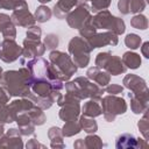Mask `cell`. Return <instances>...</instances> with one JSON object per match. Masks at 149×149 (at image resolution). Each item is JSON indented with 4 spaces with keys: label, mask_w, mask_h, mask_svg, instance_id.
<instances>
[{
    "label": "cell",
    "mask_w": 149,
    "mask_h": 149,
    "mask_svg": "<svg viewBox=\"0 0 149 149\" xmlns=\"http://www.w3.org/2000/svg\"><path fill=\"white\" fill-rule=\"evenodd\" d=\"M34 78L29 69L21 68L19 70H8L2 73L0 83L9 94V97L28 98L30 94V85Z\"/></svg>",
    "instance_id": "6da1fadb"
},
{
    "label": "cell",
    "mask_w": 149,
    "mask_h": 149,
    "mask_svg": "<svg viewBox=\"0 0 149 149\" xmlns=\"http://www.w3.org/2000/svg\"><path fill=\"white\" fill-rule=\"evenodd\" d=\"M66 93L72 97L83 100V99H94L101 100L102 93L105 88L99 86L98 84H93L87 77H77L74 80H68L65 83Z\"/></svg>",
    "instance_id": "7a4b0ae2"
},
{
    "label": "cell",
    "mask_w": 149,
    "mask_h": 149,
    "mask_svg": "<svg viewBox=\"0 0 149 149\" xmlns=\"http://www.w3.org/2000/svg\"><path fill=\"white\" fill-rule=\"evenodd\" d=\"M50 61V68L55 77L63 83L70 80V78L77 72V66L73 63L70 55L58 51V50H51L49 55Z\"/></svg>",
    "instance_id": "3957f363"
},
{
    "label": "cell",
    "mask_w": 149,
    "mask_h": 149,
    "mask_svg": "<svg viewBox=\"0 0 149 149\" xmlns=\"http://www.w3.org/2000/svg\"><path fill=\"white\" fill-rule=\"evenodd\" d=\"M91 23L93 27L98 29H106L108 31H112L116 35H121L126 30L125 21L118 16L112 15V13L107 9L97 12L94 16L91 17Z\"/></svg>",
    "instance_id": "277c9868"
},
{
    "label": "cell",
    "mask_w": 149,
    "mask_h": 149,
    "mask_svg": "<svg viewBox=\"0 0 149 149\" xmlns=\"http://www.w3.org/2000/svg\"><path fill=\"white\" fill-rule=\"evenodd\" d=\"M68 51L72 56V61L77 68H86L90 63V52L92 51L90 44L81 36H74L70 40Z\"/></svg>",
    "instance_id": "5b68a950"
},
{
    "label": "cell",
    "mask_w": 149,
    "mask_h": 149,
    "mask_svg": "<svg viewBox=\"0 0 149 149\" xmlns=\"http://www.w3.org/2000/svg\"><path fill=\"white\" fill-rule=\"evenodd\" d=\"M100 105L102 108L104 118L107 122H113L118 115L126 113L128 108L126 100L114 94H108L100 100Z\"/></svg>",
    "instance_id": "8992f818"
},
{
    "label": "cell",
    "mask_w": 149,
    "mask_h": 149,
    "mask_svg": "<svg viewBox=\"0 0 149 149\" xmlns=\"http://www.w3.org/2000/svg\"><path fill=\"white\" fill-rule=\"evenodd\" d=\"M20 62L22 65H26L29 69L34 79H47L50 81H58L59 80L52 73L51 68H50V62H48L43 57H35V58H31L27 62L22 57L20 59Z\"/></svg>",
    "instance_id": "52a82bcc"
},
{
    "label": "cell",
    "mask_w": 149,
    "mask_h": 149,
    "mask_svg": "<svg viewBox=\"0 0 149 149\" xmlns=\"http://www.w3.org/2000/svg\"><path fill=\"white\" fill-rule=\"evenodd\" d=\"M95 66L105 70L111 76H119L127 71L122 59L111 52H99L95 57Z\"/></svg>",
    "instance_id": "ba28073f"
},
{
    "label": "cell",
    "mask_w": 149,
    "mask_h": 149,
    "mask_svg": "<svg viewBox=\"0 0 149 149\" xmlns=\"http://www.w3.org/2000/svg\"><path fill=\"white\" fill-rule=\"evenodd\" d=\"M79 99L72 97L69 93L62 94L56 104L61 107L58 116L61 120H63L64 122L70 121V120H74L78 119L79 114H80V104H79Z\"/></svg>",
    "instance_id": "9c48e42d"
},
{
    "label": "cell",
    "mask_w": 149,
    "mask_h": 149,
    "mask_svg": "<svg viewBox=\"0 0 149 149\" xmlns=\"http://www.w3.org/2000/svg\"><path fill=\"white\" fill-rule=\"evenodd\" d=\"M10 19H12V21L15 26L23 27V28H29L30 26H34L35 22H36L34 15L29 12L28 3L26 2V0L16 9L13 10V13L10 15Z\"/></svg>",
    "instance_id": "30bf717a"
},
{
    "label": "cell",
    "mask_w": 149,
    "mask_h": 149,
    "mask_svg": "<svg viewBox=\"0 0 149 149\" xmlns=\"http://www.w3.org/2000/svg\"><path fill=\"white\" fill-rule=\"evenodd\" d=\"M22 55V47H20L13 38H3L1 41V61L5 63H13Z\"/></svg>",
    "instance_id": "8fae6325"
},
{
    "label": "cell",
    "mask_w": 149,
    "mask_h": 149,
    "mask_svg": "<svg viewBox=\"0 0 149 149\" xmlns=\"http://www.w3.org/2000/svg\"><path fill=\"white\" fill-rule=\"evenodd\" d=\"M91 8L86 6H76V9L70 12L66 15V22L72 29H79L90 17H91Z\"/></svg>",
    "instance_id": "7c38bea8"
},
{
    "label": "cell",
    "mask_w": 149,
    "mask_h": 149,
    "mask_svg": "<svg viewBox=\"0 0 149 149\" xmlns=\"http://www.w3.org/2000/svg\"><path fill=\"white\" fill-rule=\"evenodd\" d=\"M86 41L90 44L91 49L93 50L95 48H101L106 45L114 47L118 44L119 38H118V35L112 31H102V33H95L91 37L86 38Z\"/></svg>",
    "instance_id": "4fadbf2b"
},
{
    "label": "cell",
    "mask_w": 149,
    "mask_h": 149,
    "mask_svg": "<svg viewBox=\"0 0 149 149\" xmlns=\"http://www.w3.org/2000/svg\"><path fill=\"white\" fill-rule=\"evenodd\" d=\"M47 48L45 45L38 40H29L24 38L23 40V47H22V57L24 59H31L35 57H41L45 52Z\"/></svg>",
    "instance_id": "5bb4252c"
},
{
    "label": "cell",
    "mask_w": 149,
    "mask_h": 149,
    "mask_svg": "<svg viewBox=\"0 0 149 149\" xmlns=\"http://www.w3.org/2000/svg\"><path fill=\"white\" fill-rule=\"evenodd\" d=\"M122 83H123V86L126 88H128L129 92H132L134 94H140V93L149 92L147 81L143 78H141V77H139L136 74H133V73L126 74L123 80H122Z\"/></svg>",
    "instance_id": "9a60e30c"
},
{
    "label": "cell",
    "mask_w": 149,
    "mask_h": 149,
    "mask_svg": "<svg viewBox=\"0 0 149 149\" xmlns=\"http://www.w3.org/2000/svg\"><path fill=\"white\" fill-rule=\"evenodd\" d=\"M21 133L19 128H10L0 137V148H14L21 149L23 148V142L21 139Z\"/></svg>",
    "instance_id": "2e32d148"
},
{
    "label": "cell",
    "mask_w": 149,
    "mask_h": 149,
    "mask_svg": "<svg viewBox=\"0 0 149 149\" xmlns=\"http://www.w3.org/2000/svg\"><path fill=\"white\" fill-rule=\"evenodd\" d=\"M128 98L130 99V108L134 114H142L146 111H148L149 92L140 93V94H134L129 92Z\"/></svg>",
    "instance_id": "e0dca14e"
},
{
    "label": "cell",
    "mask_w": 149,
    "mask_h": 149,
    "mask_svg": "<svg viewBox=\"0 0 149 149\" xmlns=\"http://www.w3.org/2000/svg\"><path fill=\"white\" fill-rule=\"evenodd\" d=\"M86 77L90 80L97 83L101 87H105L106 85H108L109 80H111V74H108L105 70H102V69H100L98 66L88 68L87 71H86Z\"/></svg>",
    "instance_id": "ac0fdd59"
},
{
    "label": "cell",
    "mask_w": 149,
    "mask_h": 149,
    "mask_svg": "<svg viewBox=\"0 0 149 149\" xmlns=\"http://www.w3.org/2000/svg\"><path fill=\"white\" fill-rule=\"evenodd\" d=\"M74 6H77V0H58L55 3L51 12L57 19L63 20L66 17V15L71 12V9Z\"/></svg>",
    "instance_id": "d6986e66"
},
{
    "label": "cell",
    "mask_w": 149,
    "mask_h": 149,
    "mask_svg": "<svg viewBox=\"0 0 149 149\" xmlns=\"http://www.w3.org/2000/svg\"><path fill=\"white\" fill-rule=\"evenodd\" d=\"M0 33L2 34L3 38H13L16 37V28L13 23L9 15L0 13Z\"/></svg>",
    "instance_id": "ffe728a7"
},
{
    "label": "cell",
    "mask_w": 149,
    "mask_h": 149,
    "mask_svg": "<svg viewBox=\"0 0 149 149\" xmlns=\"http://www.w3.org/2000/svg\"><path fill=\"white\" fill-rule=\"evenodd\" d=\"M34 105L35 104L30 99H28V98H21V99L13 100L8 105V108H9V112H10L13 119H15L16 115H19L20 113H23V112L29 111Z\"/></svg>",
    "instance_id": "44dd1931"
},
{
    "label": "cell",
    "mask_w": 149,
    "mask_h": 149,
    "mask_svg": "<svg viewBox=\"0 0 149 149\" xmlns=\"http://www.w3.org/2000/svg\"><path fill=\"white\" fill-rule=\"evenodd\" d=\"M80 111H81L80 112L81 115L90 116V118H97L102 114L100 100H94V99H90L88 101H86L80 108Z\"/></svg>",
    "instance_id": "7402d4cb"
},
{
    "label": "cell",
    "mask_w": 149,
    "mask_h": 149,
    "mask_svg": "<svg viewBox=\"0 0 149 149\" xmlns=\"http://www.w3.org/2000/svg\"><path fill=\"white\" fill-rule=\"evenodd\" d=\"M115 148L116 149H136L137 147V139L129 133H123L119 135L115 140Z\"/></svg>",
    "instance_id": "603a6c76"
},
{
    "label": "cell",
    "mask_w": 149,
    "mask_h": 149,
    "mask_svg": "<svg viewBox=\"0 0 149 149\" xmlns=\"http://www.w3.org/2000/svg\"><path fill=\"white\" fill-rule=\"evenodd\" d=\"M48 137L50 140V147L54 149H62L65 147V143L63 141V134H62V128L59 127H50L48 130Z\"/></svg>",
    "instance_id": "cb8c5ba5"
},
{
    "label": "cell",
    "mask_w": 149,
    "mask_h": 149,
    "mask_svg": "<svg viewBox=\"0 0 149 149\" xmlns=\"http://www.w3.org/2000/svg\"><path fill=\"white\" fill-rule=\"evenodd\" d=\"M122 62L125 64V66L127 69H137L141 66V56L136 52H133V51H126L122 56Z\"/></svg>",
    "instance_id": "d4e9b609"
},
{
    "label": "cell",
    "mask_w": 149,
    "mask_h": 149,
    "mask_svg": "<svg viewBox=\"0 0 149 149\" xmlns=\"http://www.w3.org/2000/svg\"><path fill=\"white\" fill-rule=\"evenodd\" d=\"M81 132V127H80V123H79V120L78 119H74V120H70V121H66L62 128V134L64 137H70V136H73L76 134H79Z\"/></svg>",
    "instance_id": "484cf974"
},
{
    "label": "cell",
    "mask_w": 149,
    "mask_h": 149,
    "mask_svg": "<svg viewBox=\"0 0 149 149\" xmlns=\"http://www.w3.org/2000/svg\"><path fill=\"white\" fill-rule=\"evenodd\" d=\"M79 123H80L81 130H84L87 134H94L98 130V123L94 120V118L81 115L79 118Z\"/></svg>",
    "instance_id": "4316f807"
},
{
    "label": "cell",
    "mask_w": 149,
    "mask_h": 149,
    "mask_svg": "<svg viewBox=\"0 0 149 149\" xmlns=\"http://www.w3.org/2000/svg\"><path fill=\"white\" fill-rule=\"evenodd\" d=\"M51 15H52L51 9L49 7H47V6H44V5H41V6H38L36 8L35 14H34V17H35V20L37 22L44 23V22H47V21L50 20Z\"/></svg>",
    "instance_id": "83f0119b"
},
{
    "label": "cell",
    "mask_w": 149,
    "mask_h": 149,
    "mask_svg": "<svg viewBox=\"0 0 149 149\" xmlns=\"http://www.w3.org/2000/svg\"><path fill=\"white\" fill-rule=\"evenodd\" d=\"M83 142H84L85 149H94V148H102L104 147L101 139L94 134H88L85 139H83Z\"/></svg>",
    "instance_id": "f1b7e54d"
},
{
    "label": "cell",
    "mask_w": 149,
    "mask_h": 149,
    "mask_svg": "<svg viewBox=\"0 0 149 149\" xmlns=\"http://www.w3.org/2000/svg\"><path fill=\"white\" fill-rule=\"evenodd\" d=\"M130 26L135 29L146 30L148 28V19L142 14H136L130 19Z\"/></svg>",
    "instance_id": "f546056e"
},
{
    "label": "cell",
    "mask_w": 149,
    "mask_h": 149,
    "mask_svg": "<svg viewBox=\"0 0 149 149\" xmlns=\"http://www.w3.org/2000/svg\"><path fill=\"white\" fill-rule=\"evenodd\" d=\"M141 43H142V40H141V37H140L139 35H136V34L130 33V34H128V35L125 37V44H126V47H128V48L132 49V50L139 49V48L141 47Z\"/></svg>",
    "instance_id": "4dcf8cb0"
},
{
    "label": "cell",
    "mask_w": 149,
    "mask_h": 149,
    "mask_svg": "<svg viewBox=\"0 0 149 149\" xmlns=\"http://www.w3.org/2000/svg\"><path fill=\"white\" fill-rule=\"evenodd\" d=\"M92 17V16H91ZM91 17L79 28V34H80V36L83 37V38H88V37H91L92 35H94L95 33H97V29L93 27V24L91 23Z\"/></svg>",
    "instance_id": "1f68e13d"
},
{
    "label": "cell",
    "mask_w": 149,
    "mask_h": 149,
    "mask_svg": "<svg viewBox=\"0 0 149 149\" xmlns=\"http://www.w3.org/2000/svg\"><path fill=\"white\" fill-rule=\"evenodd\" d=\"M147 112H148V111H146V112L143 113V118H142L141 120H139V122H137L139 130H140V133L143 135V137H144L146 141L149 140V122H148Z\"/></svg>",
    "instance_id": "d6a6232c"
},
{
    "label": "cell",
    "mask_w": 149,
    "mask_h": 149,
    "mask_svg": "<svg viewBox=\"0 0 149 149\" xmlns=\"http://www.w3.org/2000/svg\"><path fill=\"white\" fill-rule=\"evenodd\" d=\"M88 1H91L90 8L93 13L107 9L111 6V2H112V0H88Z\"/></svg>",
    "instance_id": "836d02e7"
},
{
    "label": "cell",
    "mask_w": 149,
    "mask_h": 149,
    "mask_svg": "<svg viewBox=\"0 0 149 149\" xmlns=\"http://www.w3.org/2000/svg\"><path fill=\"white\" fill-rule=\"evenodd\" d=\"M147 6L146 0H129V13L140 14Z\"/></svg>",
    "instance_id": "e575fe53"
},
{
    "label": "cell",
    "mask_w": 149,
    "mask_h": 149,
    "mask_svg": "<svg viewBox=\"0 0 149 149\" xmlns=\"http://www.w3.org/2000/svg\"><path fill=\"white\" fill-rule=\"evenodd\" d=\"M43 44L45 45L47 49H49V50H55V49L58 47V44H59L58 36H57L56 34H48V35L44 37Z\"/></svg>",
    "instance_id": "d590c367"
},
{
    "label": "cell",
    "mask_w": 149,
    "mask_h": 149,
    "mask_svg": "<svg viewBox=\"0 0 149 149\" xmlns=\"http://www.w3.org/2000/svg\"><path fill=\"white\" fill-rule=\"evenodd\" d=\"M13 121H14V119L9 112L7 104H1L0 105V122L1 123H10Z\"/></svg>",
    "instance_id": "8d00e7d4"
},
{
    "label": "cell",
    "mask_w": 149,
    "mask_h": 149,
    "mask_svg": "<svg viewBox=\"0 0 149 149\" xmlns=\"http://www.w3.org/2000/svg\"><path fill=\"white\" fill-rule=\"evenodd\" d=\"M26 36L29 40H36V41H38V40H41V36H42V29L38 26H35V24L34 26H30L27 29V31H26Z\"/></svg>",
    "instance_id": "74e56055"
},
{
    "label": "cell",
    "mask_w": 149,
    "mask_h": 149,
    "mask_svg": "<svg viewBox=\"0 0 149 149\" xmlns=\"http://www.w3.org/2000/svg\"><path fill=\"white\" fill-rule=\"evenodd\" d=\"M24 0H0V9H16Z\"/></svg>",
    "instance_id": "f35d334b"
},
{
    "label": "cell",
    "mask_w": 149,
    "mask_h": 149,
    "mask_svg": "<svg viewBox=\"0 0 149 149\" xmlns=\"http://www.w3.org/2000/svg\"><path fill=\"white\" fill-rule=\"evenodd\" d=\"M123 91V86L119 85V84H108L106 85V88H105V92L109 93V94H119V93H122Z\"/></svg>",
    "instance_id": "ab89813d"
},
{
    "label": "cell",
    "mask_w": 149,
    "mask_h": 149,
    "mask_svg": "<svg viewBox=\"0 0 149 149\" xmlns=\"http://www.w3.org/2000/svg\"><path fill=\"white\" fill-rule=\"evenodd\" d=\"M118 8L121 14H123V15L129 14V0H119Z\"/></svg>",
    "instance_id": "60d3db41"
},
{
    "label": "cell",
    "mask_w": 149,
    "mask_h": 149,
    "mask_svg": "<svg viewBox=\"0 0 149 149\" xmlns=\"http://www.w3.org/2000/svg\"><path fill=\"white\" fill-rule=\"evenodd\" d=\"M26 148L27 149H36V148H45V146L44 144H42V143H40L35 137L34 139H31V140H29L28 142H27V144H26Z\"/></svg>",
    "instance_id": "b9f144b4"
},
{
    "label": "cell",
    "mask_w": 149,
    "mask_h": 149,
    "mask_svg": "<svg viewBox=\"0 0 149 149\" xmlns=\"http://www.w3.org/2000/svg\"><path fill=\"white\" fill-rule=\"evenodd\" d=\"M9 101V94L5 90L3 86H0V105L1 104H7Z\"/></svg>",
    "instance_id": "7bdbcfd3"
},
{
    "label": "cell",
    "mask_w": 149,
    "mask_h": 149,
    "mask_svg": "<svg viewBox=\"0 0 149 149\" xmlns=\"http://www.w3.org/2000/svg\"><path fill=\"white\" fill-rule=\"evenodd\" d=\"M141 52L146 58H149V42H144L141 47Z\"/></svg>",
    "instance_id": "ee69618b"
},
{
    "label": "cell",
    "mask_w": 149,
    "mask_h": 149,
    "mask_svg": "<svg viewBox=\"0 0 149 149\" xmlns=\"http://www.w3.org/2000/svg\"><path fill=\"white\" fill-rule=\"evenodd\" d=\"M73 147H74L76 149H85V147H84V142H83V139H78V140L73 143Z\"/></svg>",
    "instance_id": "f6af8a7d"
},
{
    "label": "cell",
    "mask_w": 149,
    "mask_h": 149,
    "mask_svg": "<svg viewBox=\"0 0 149 149\" xmlns=\"http://www.w3.org/2000/svg\"><path fill=\"white\" fill-rule=\"evenodd\" d=\"M77 6H86V7H90L88 0H77Z\"/></svg>",
    "instance_id": "bcb514c9"
},
{
    "label": "cell",
    "mask_w": 149,
    "mask_h": 149,
    "mask_svg": "<svg viewBox=\"0 0 149 149\" xmlns=\"http://www.w3.org/2000/svg\"><path fill=\"white\" fill-rule=\"evenodd\" d=\"M3 134H5V128H3V125L0 122V137H1Z\"/></svg>",
    "instance_id": "7dc6e473"
},
{
    "label": "cell",
    "mask_w": 149,
    "mask_h": 149,
    "mask_svg": "<svg viewBox=\"0 0 149 149\" xmlns=\"http://www.w3.org/2000/svg\"><path fill=\"white\" fill-rule=\"evenodd\" d=\"M38 2H41V3H47V2H50L51 0H37Z\"/></svg>",
    "instance_id": "c3c4849f"
},
{
    "label": "cell",
    "mask_w": 149,
    "mask_h": 149,
    "mask_svg": "<svg viewBox=\"0 0 149 149\" xmlns=\"http://www.w3.org/2000/svg\"><path fill=\"white\" fill-rule=\"evenodd\" d=\"M2 73H3V71H2V68L0 66V79H1V77H2Z\"/></svg>",
    "instance_id": "681fc988"
},
{
    "label": "cell",
    "mask_w": 149,
    "mask_h": 149,
    "mask_svg": "<svg viewBox=\"0 0 149 149\" xmlns=\"http://www.w3.org/2000/svg\"><path fill=\"white\" fill-rule=\"evenodd\" d=\"M0 58H1V42H0Z\"/></svg>",
    "instance_id": "f907efd6"
}]
</instances>
